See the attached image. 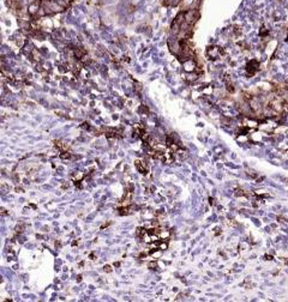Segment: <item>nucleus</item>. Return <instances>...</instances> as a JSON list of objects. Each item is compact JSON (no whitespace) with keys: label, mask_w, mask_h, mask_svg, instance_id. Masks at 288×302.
Returning <instances> with one entry per match:
<instances>
[{"label":"nucleus","mask_w":288,"mask_h":302,"mask_svg":"<svg viewBox=\"0 0 288 302\" xmlns=\"http://www.w3.org/2000/svg\"><path fill=\"white\" fill-rule=\"evenodd\" d=\"M134 165L137 167V169H138L141 173H143V174L147 173V165H145V162H144V161H142V160H136V161H134Z\"/></svg>","instance_id":"nucleus-1"},{"label":"nucleus","mask_w":288,"mask_h":302,"mask_svg":"<svg viewBox=\"0 0 288 302\" xmlns=\"http://www.w3.org/2000/svg\"><path fill=\"white\" fill-rule=\"evenodd\" d=\"M60 157L64 158V160H66V158H70V157H71V154H70V152H66V151H64V152L60 155Z\"/></svg>","instance_id":"nucleus-2"},{"label":"nucleus","mask_w":288,"mask_h":302,"mask_svg":"<svg viewBox=\"0 0 288 302\" xmlns=\"http://www.w3.org/2000/svg\"><path fill=\"white\" fill-rule=\"evenodd\" d=\"M103 269H104V271H106V272H112V267H111L109 265H106Z\"/></svg>","instance_id":"nucleus-3"},{"label":"nucleus","mask_w":288,"mask_h":302,"mask_svg":"<svg viewBox=\"0 0 288 302\" xmlns=\"http://www.w3.org/2000/svg\"><path fill=\"white\" fill-rule=\"evenodd\" d=\"M156 266H157V265H156V263H155V261L149 264V267H151V269H153V267H156Z\"/></svg>","instance_id":"nucleus-4"}]
</instances>
